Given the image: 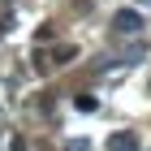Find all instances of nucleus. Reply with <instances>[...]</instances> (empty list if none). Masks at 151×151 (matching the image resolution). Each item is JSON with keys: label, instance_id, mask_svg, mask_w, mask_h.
Returning a JSON list of instances; mask_svg holds the SVG:
<instances>
[{"label": "nucleus", "instance_id": "nucleus-1", "mask_svg": "<svg viewBox=\"0 0 151 151\" xmlns=\"http://www.w3.org/2000/svg\"><path fill=\"white\" fill-rule=\"evenodd\" d=\"M112 30H116V35H138V30H142V13L138 9H121L112 17Z\"/></svg>", "mask_w": 151, "mask_h": 151}, {"label": "nucleus", "instance_id": "nucleus-2", "mask_svg": "<svg viewBox=\"0 0 151 151\" xmlns=\"http://www.w3.org/2000/svg\"><path fill=\"white\" fill-rule=\"evenodd\" d=\"M108 151H142V142H138V134L121 129V134H112V138H108Z\"/></svg>", "mask_w": 151, "mask_h": 151}, {"label": "nucleus", "instance_id": "nucleus-3", "mask_svg": "<svg viewBox=\"0 0 151 151\" xmlns=\"http://www.w3.org/2000/svg\"><path fill=\"white\" fill-rule=\"evenodd\" d=\"M73 56H78V47H73V43H60L56 52H52V60H56V65H69Z\"/></svg>", "mask_w": 151, "mask_h": 151}, {"label": "nucleus", "instance_id": "nucleus-4", "mask_svg": "<svg viewBox=\"0 0 151 151\" xmlns=\"http://www.w3.org/2000/svg\"><path fill=\"white\" fill-rule=\"evenodd\" d=\"M73 108H82V112H95V99H91V95H73Z\"/></svg>", "mask_w": 151, "mask_h": 151}, {"label": "nucleus", "instance_id": "nucleus-5", "mask_svg": "<svg viewBox=\"0 0 151 151\" xmlns=\"http://www.w3.org/2000/svg\"><path fill=\"white\" fill-rule=\"evenodd\" d=\"M65 151H86V138H78V142H65Z\"/></svg>", "mask_w": 151, "mask_h": 151}]
</instances>
